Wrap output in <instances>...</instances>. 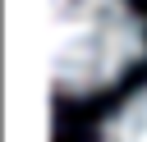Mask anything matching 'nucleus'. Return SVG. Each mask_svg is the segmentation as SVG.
I'll use <instances>...</instances> for the list:
<instances>
[{
    "instance_id": "nucleus-1",
    "label": "nucleus",
    "mask_w": 147,
    "mask_h": 142,
    "mask_svg": "<svg viewBox=\"0 0 147 142\" xmlns=\"http://www.w3.org/2000/svg\"><path fill=\"white\" fill-rule=\"evenodd\" d=\"M147 50L129 0H51V82L60 96L110 87Z\"/></svg>"
},
{
    "instance_id": "nucleus-2",
    "label": "nucleus",
    "mask_w": 147,
    "mask_h": 142,
    "mask_svg": "<svg viewBox=\"0 0 147 142\" xmlns=\"http://www.w3.org/2000/svg\"><path fill=\"white\" fill-rule=\"evenodd\" d=\"M101 142H147V87L133 92L101 128Z\"/></svg>"
}]
</instances>
